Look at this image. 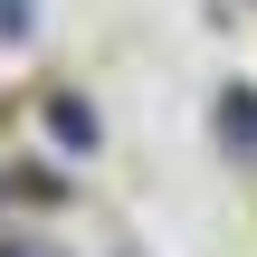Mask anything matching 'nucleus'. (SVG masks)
I'll list each match as a JSON object with an SVG mask.
<instances>
[{
	"label": "nucleus",
	"mask_w": 257,
	"mask_h": 257,
	"mask_svg": "<svg viewBox=\"0 0 257 257\" xmlns=\"http://www.w3.org/2000/svg\"><path fill=\"white\" fill-rule=\"evenodd\" d=\"M0 257H29V248H0Z\"/></svg>",
	"instance_id": "nucleus-3"
},
{
	"label": "nucleus",
	"mask_w": 257,
	"mask_h": 257,
	"mask_svg": "<svg viewBox=\"0 0 257 257\" xmlns=\"http://www.w3.org/2000/svg\"><path fill=\"white\" fill-rule=\"evenodd\" d=\"M219 124H229L238 143H257V95H229V105H219Z\"/></svg>",
	"instance_id": "nucleus-1"
},
{
	"label": "nucleus",
	"mask_w": 257,
	"mask_h": 257,
	"mask_svg": "<svg viewBox=\"0 0 257 257\" xmlns=\"http://www.w3.org/2000/svg\"><path fill=\"white\" fill-rule=\"evenodd\" d=\"M29 29V0H0V38H19Z\"/></svg>",
	"instance_id": "nucleus-2"
}]
</instances>
